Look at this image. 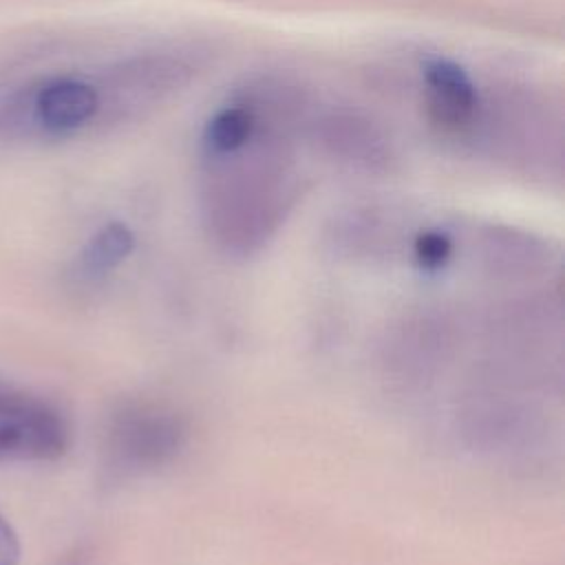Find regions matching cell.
Segmentation results:
<instances>
[{
  "mask_svg": "<svg viewBox=\"0 0 565 565\" xmlns=\"http://www.w3.org/2000/svg\"><path fill=\"white\" fill-rule=\"evenodd\" d=\"M68 441V422L53 402L0 375V463L53 461Z\"/></svg>",
  "mask_w": 565,
  "mask_h": 565,
  "instance_id": "6da1fadb",
  "label": "cell"
},
{
  "mask_svg": "<svg viewBox=\"0 0 565 565\" xmlns=\"http://www.w3.org/2000/svg\"><path fill=\"white\" fill-rule=\"evenodd\" d=\"M183 437V424L174 413L126 404L106 428V463L119 475L159 468L179 452Z\"/></svg>",
  "mask_w": 565,
  "mask_h": 565,
  "instance_id": "7a4b0ae2",
  "label": "cell"
},
{
  "mask_svg": "<svg viewBox=\"0 0 565 565\" xmlns=\"http://www.w3.org/2000/svg\"><path fill=\"white\" fill-rule=\"evenodd\" d=\"M99 106L95 88L79 79H51L33 97L35 121L51 132H68L86 124Z\"/></svg>",
  "mask_w": 565,
  "mask_h": 565,
  "instance_id": "3957f363",
  "label": "cell"
},
{
  "mask_svg": "<svg viewBox=\"0 0 565 565\" xmlns=\"http://www.w3.org/2000/svg\"><path fill=\"white\" fill-rule=\"evenodd\" d=\"M430 86V110L441 124H461L475 106V88L461 66L450 60L426 64Z\"/></svg>",
  "mask_w": 565,
  "mask_h": 565,
  "instance_id": "277c9868",
  "label": "cell"
},
{
  "mask_svg": "<svg viewBox=\"0 0 565 565\" xmlns=\"http://www.w3.org/2000/svg\"><path fill=\"white\" fill-rule=\"evenodd\" d=\"M135 245L132 232L124 223L104 225L79 254V271L86 278H97L115 269Z\"/></svg>",
  "mask_w": 565,
  "mask_h": 565,
  "instance_id": "5b68a950",
  "label": "cell"
},
{
  "mask_svg": "<svg viewBox=\"0 0 565 565\" xmlns=\"http://www.w3.org/2000/svg\"><path fill=\"white\" fill-rule=\"evenodd\" d=\"M252 115L243 108L221 110L205 130V141L214 152H234L252 135Z\"/></svg>",
  "mask_w": 565,
  "mask_h": 565,
  "instance_id": "8992f818",
  "label": "cell"
},
{
  "mask_svg": "<svg viewBox=\"0 0 565 565\" xmlns=\"http://www.w3.org/2000/svg\"><path fill=\"white\" fill-rule=\"evenodd\" d=\"M452 252L450 238L439 232H426L415 241V258L422 269L435 271L439 269Z\"/></svg>",
  "mask_w": 565,
  "mask_h": 565,
  "instance_id": "52a82bcc",
  "label": "cell"
},
{
  "mask_svg": "<svg viewBox=\"0 0 565 565\" xmlns=\"http://www.w3.org/2000/svg\"><path fill=\"white\" fill-rule=\"evenodd\" d=\"M20 541L9 521L0 514V565H18Z\"/></svg>",
  "mask_w": 565,
  "mask_h": 565,
  "instance_id": "ba28073f",
  "label": "cell"
}]
</instances>
